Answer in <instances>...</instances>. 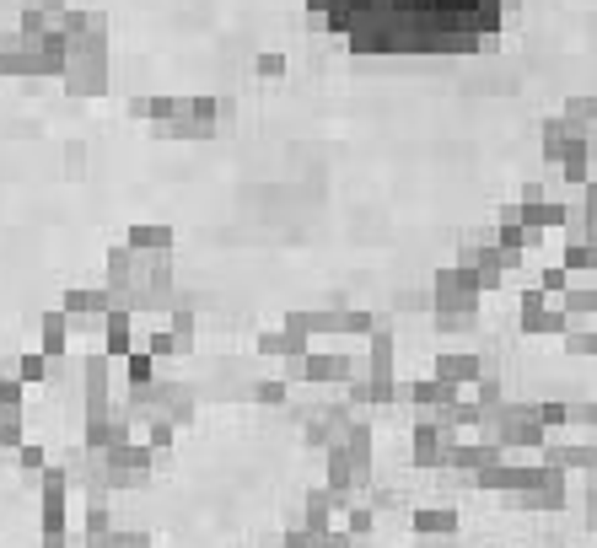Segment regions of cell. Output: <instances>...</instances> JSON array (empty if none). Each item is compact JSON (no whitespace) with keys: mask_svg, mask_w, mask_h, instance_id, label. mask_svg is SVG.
<instances>
[{"mask_svg":"<svg viewBox=\"0 0 597 548\" xmlns=\"http://www.w3.org/2000/svg\"><path fill=\"white\" fill-rule=\"evenodd\" d=\"M339 22L350 33H366L377 43H409V49H425V43H458L468 27H474V0H339Z\"/></svg>","mask_w":597,"mask_h":548,"instance_id":"1","label":"cell"}]
</instances>
